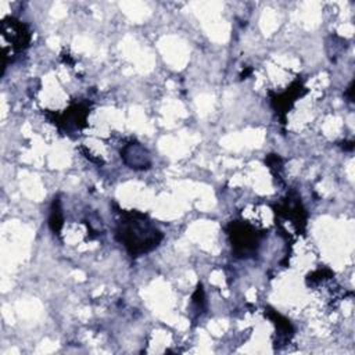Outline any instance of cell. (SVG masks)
I'll list each match as a JSON object with an SVG mask.
<instances>
[{
  "mask_svg": "<svg viewBox=\"0 0 355 355\" xmlns=\"http://www.w3.org/2000/svg\"><path fill=\"white\" fill-rule=\"evenodd\" d=\"M162 239V232L148 215L136 209L119 211L115 225V240L125 247L132 258L151 252L159 245Z\"/></svg>",
  "mask_w": 355,
  "mask_h": 355,
  "instance_id": "1",
  "label": "cell"
},
{
  "mask_svg": "<svg viewBox=\"0 0 355 355\" xmlns=\"http://www.w3.org/2000/svg\"><path fill=\"white\" fill-rule=\"evenodd\" d=\"M227 237L232 245V254L236 258L247 259L258 254L265 232L258 230L254 225L245 220H232L226 226Z\"/></svg>",
  "mask_w": 355,
  "mask_h": 355,
  "instance_id": "2",
  "label": "cell"
},
{
  "mask_svg": "<svg viewBox=\"0 0 355 355\" xmlns=\"http://www.w3.org/2000/svg\"><path fill=\"white\" fill-rule=\"evenodd\" d=\"M90 112V103L79 101L71 104L64 112H50L44 111L43 114L61 130L67 135L73 130H82L87 126V115Z\"/></svg>",
  "mask_w": 355,
  "mask_h": 355,
  "instance_id": "3",
  "label": "cell"
},
{
  "mask_svg": "<svg viewBox=\"0 0 355 355\" xmlns=\"http://www.w3.org/2000/svg\"><path fill=\"white\" fill-rule=\"evenodd\" d=\"M276 218L291 220L297 233H304L306 227V209L302 205L301 197L297 191H290L287 196L273 207Z\"/></svg>",
  "mask_w": 355,
  "mask_h": 355,
  "instance_id": "4",
  "label": "cell"
},
{
  "mask_svg": "<svg viewBox=\"0 0 355 355\" xmlns=\"http://www.w3.org/2000/svg\"><path fill=\"white\" fill-rule=\"evenodd\" d=\"M306 92H308L306 87L302 85V82H301L300 79L294 80V82L290 85V87H287L283 93H273V92H269L272 108L276 111L277 116L280 118L282 125L286 123V115H287V112L293 108L295 100H297L298 97H302Z\"/></svg>",
  "mask_w": 355,
  "mask_h": 355,
  "instance_id": "5",
  "label": "cell"
},
{
  "mask_svg": "<svg viewBox=\"0 0 355 355\" xmlns=\"http://www.w3.org/2000/svg\"><path fill=\"white\" fill-rule=\"evenodd\" d=\"M1 36L10 42L15 51H24L31 43V31L19 19L14 17H7L1 21Z\"/></svg>",
  "mask_w": 355,
  "mask_h": 355,
  "instance_id": "6",
  "label": "cell"
},
{
  "mask_svg": "<svg viewBox=\"0 0 355 355\" xmlns=\"http://www.w3.org/2000/svg\"><path fill=\"white\" fill-rule=\"evenodd\" d=\"M121 158L126 166L135 171H144L151 166V157L148 150L135 140L121 148Z\"/></svg>",
  "mask_w": 355,
  "mask_h": 355,
  "instance_id": "7",
  "label": "cell"
},
{
  "mask_svg": "<svg viewBox=\"0 0 355 355\" xmlns=\"http://www.w3.org/2000/svg\"><path fill=\"white\" fill-rule=\"evenodd\" d=\"M265 316L272 320V323L276 326V333L279 334V340H290L294 334V327L290 323L287 318L280 315L277 311H275L270 306H265Z\"/></svg>",
  "mask_w": 355,
  "mask_h": 355,
  "instance_id": "8",
  "label": "cell"
},
{
  "mask_svg": "<svg viewBox=\"0 0 355 355\" xmlns=\"http://www.w3.org/2000/svg\"><path fill=\"white\" fill-rule=\"evenodd\" d=\"M49 226L54 234H60L62 226H64V216L61 211V202L58 197H54L51 208H50V215H49Z\"/></svg>",
  "mask_w": 355,
  "mask_h": 355,
  "instance_id": "9",
  "label": "cell"
},
{
  "mask_svg": "<svg viewBox=\"0 0 355 355\" xmlns=\"http://www.w3.org/2000/svg\"><path fill=\"white\" fill-rule=\"evenodd\" d=\"M329 277H333V272L330 269H326V268L318 269V270H315V272H312L306 276V284L308 286H315V284H318L322 280L329 279Z\"/></svg>",
  "mask_w": 355,
  "mask_h": 355,
  "instance_id": "10",
  "label": "cell"
},
{
  "mask_svg": "<svg viewBox=\"0 0 355 355\" xmlns=\"http://www.w3.org/2000/svg\"><path fill=\"white\" fill-rule=\"evenodd\" d=\"M265 164L270 169V172L276 176L280 178V169H282V158L277 154H269L265 158Z\"/></svg>",
  "mask_w": 355,
  "mask_h": 355,
  "instance_id": "11",
  "label": "cell"
},
{
  "mask_svg": "<svg viewBox=\"0 0 355 355\" xmlns=\"http://www.w3.org/2000/svg\"><path fill=\"white\" fill-rule=\"evenodd\" d=\"M191 302L193 305L200 311V309H204L205 306V295H204V288H202V284L198 283L197 287H196V291L193 293L191 295Z\"/></svg>",
  "mask_w": 355,
  "mask_h": 355,
  "instance_id": "12",
  "label": "cell"
},
{
  "mask_svg": "<svg viewBox=\"0 0 355 355\" xmlns=\"http://www.w3.org/2000/svg\"><path fill=\"white\" fill-rule=\"evenodd\" d=\"M352 87H354V82H351V85L348 86L347 92H345V96L348 97V100H349V101H352V94H351V93H352Z\"/></svg>",
  "mask_w": 355,
  "mask_h": 355,
  "instance_id": "13",
  "label": "cell"
}]
</instances>
